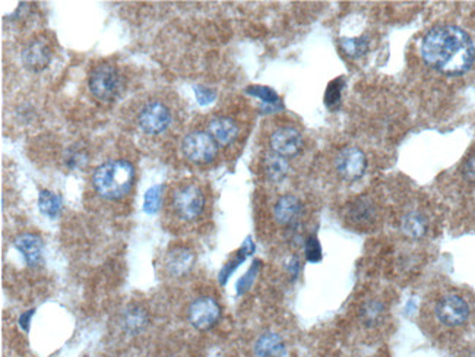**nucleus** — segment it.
I'll return each instance as SVG.
<instances>
[{"mask_svg": "<svg viewBox=\"0 0 475 357\" xmlns=\"http://www.w3.org/2000/svg\"><path fill=\"white\" fill-rule=\"evenodd\" d=\"M421 58L437 72L460 77L471 69L475 60V47L462 28L441 25L426 34L421 43Z\"/></svg>", "mask_w": 475, "mask_h": 357, "instance_id": "f257e3e1", "label": "nucleus"}, {"mask_svg": "<svg viewBox=\"0 0 475 357\" xmlns=\"http://www.w3.org/2000/svg\"><path fill=\"white\" fill-rule=\"evenodd\" d=\"M135 181V167L128 160H114L95 169L93 185L101 198L119 201L131 192Z\"/></svg>", "mask_w": 475, "mask_h": 357, "instance_id": "f03ea898", "label": "nucleus"}, {"mask_svg": "<svg viewBox=\"0 0 475 357\" xmlns=\"http://www.w3.org/2000/svg\"><path fill=\"white\" fill-rule=\"evenodd\" d=\"M205 208V196L199 186L185 185L173 195V209L183 221H195Z\"/></svg>", "mask_w": 475, "mask_h": 357, "instance_id": "7ed1b4c3", "label": "nucleus"}, {"mask_svg": "<svg viewBox=\"0 0 475 357\" xmlns=\"http://www.w3.org/2000/svg\"><path fill=\"white\" fill-rule=\"evenodd\" d=\"M182 151L192 163L209 164L218 154V144L206 132H192L182 141Z\"/></svg>", "mask_w": 475, "mask_h": 357, "instance_id": "20e7f679", "label": "nucleus"}, {"mask_svg": "<svg viewBox=\"0 0 475 357\" xmlns=\"http://www.w3.org/2000/svg\"><path fill=\"white\" fill-rule=\"evenodd\" d=\"M88 85L93 96L98 100L113 101L121 89L119 70L113 65H100L91 72Z\"/></svg>", "mask_w": 475, "mask_h": 357, "instance_id": "39448f33", "label": "nucleus"}, {"mask_svg": "<svg viewBox=\"0 0 475 357\" xmlns=\"http://www.w3.org/2000/svg\"><path fill=\"white\" fill-rule=\"evenodd\" d=\"M187 316L193 328L208 331L217 325L221 316V308L214 297L202 296L190 303Z\"/></svg>", "mask_w": 475, "mask_h": 357, "instance_id": "423d86ee", "label": "nucleus"}, {"mask_svg": "<svg viewBox=\"0 0 475 357\" xmlns=\"http://www.w3.org/2000/svg\"><path fill=\"white\" fill-rule=\"evenodd\" d=\"M436 316L445 327L456 328L467 323L469 305L458 294H446L436 305Z\"/></svg>", "mask_w": 475, "mask_h": 357, "instance_id": "0eeeda50", "label": "nucleus"}, {"mask_svg": "<svg viewBox=\"0 0 475 357\" xmlns=\"http://www.w3.org/2000/svg\"><path fill=\"white\" fill-rule=\"evenodd\" d=\"M171 120L173 117L168 107L161 101H151L145 104L138 117L140 129L149 135H158L167 131Z\"/></svg>", "mask_w": 475, "mask_h": 357, "instance_id": "6e6552de", "label": "nucleus"}, {"mask_svg": "<svg viewBox=\"0 0 475 357\" xmlns=\"http://www.w3.org/2000/svg\"><path fill=\"white\" fill-rule=\"evenodd\" d=\"M335 167L340 176L347 182H356L361 178L367 169V158L357 147H347L337 155Z\"/></svg>", "mask_w": 475, "mask_h": 357, "instance_id": "1a4fd4ad", "label": "nucleus"}, {"mask_svg": "<svg viewBox=\"0 0 475 357\" xmlns=\"http://www.w3.org/2000/svg\"><path fill=\"white\" fill-rule=\"evenodd\" d=\"M272 152L281 157H294L303 148V136L295 128H279L271 135Z\"/></svg>", "mask_w": 475, "mask_h": 357, "instance_id": "9d476101", "label": "nucleus"}, {"mask_svg": "<svg viewBox=\"0 0 475 357\" xmlns=\"http://www.w3.org/2000/svg\"><path fill=\"white\" fill-rule=\"evenodd\" d=\"M22 63L24 66L31 70V72H41L44 70L53 58V51L50 44L43 40H34L31 41L22 51Z\"/></svg>", "mask_w": 475, "mask_h": 357, "instance_id": "9b49d317", "label": "nucleus"}, {"mask_svg": "<svg viewBox=\"0 0 475 357\" xmlns=\"http://www.w3.org/2000/svg\"><path fill=\"white\" fill-rule=\"evenodd\" d=\"M302 201L294 195H284L274 207V217L278 224L284 227H294L302 217Z\"/></svg>", "mask_w": 475, "mask_h": 357, "instance_id": "f8f14e48", "label": "nucleus"}, {"mask_svg": "<svg viewBox=\"0 0 475 357\" xmlns=\"http://www.w3.org/2000/svg\"><path fill=\"white\" fill-rule=\"evenodd\" d=\"M13 246L20 252L27 265L31 268L39 266L43 262V239L34 233H22L13 240Z\"/></svg>", "mask_w": 475, "mask_h": 357, "instance_id": "ddd939ff", "label": "nucleus"}, {"mask_svg": "<svg viewBox=\"0 0 475 357\" xmlns=\"http://www.w3.org/2000/svg\"><path fill=\"white\" fill-rule=\"evenodd\" d=\"M193 265H195V255L185 246H175L170 249V252L167 254L166 266L173 277L187 275L192 271Z\"/></svg>", "mask_w": 475, "mask_h": 357, "instance_id": "4468645a", "label": "nucleus"}, {"mask_svg": "<svg viewBox=\"0 0 475 357\" xmlns=\"http://www.w3.org/2000/svg\"><path fill=\"white\" fill-rule=\"evenodd\" d=\"M253 350L256 357H286L287 354V346L283 337L271 331L257 338Z\"/></svg>", "mask_w": 475, "mask_h": 357, "instance_id": "2eb2a0df", "label": "nucleus"}, {"mask_svg": "<svg viewBox=\"0 0 475 357\" xmlns=\"http://www.w3.org/2000/svg\"><path fill=\"white\" fill-rule=\"evenodd\" d=\"M208 134L218 145H230L239 135V126L230 117H215L208 124Z\"/></svg>", "mask_w": 475, "mask_h": 357, "instance_id": "dca6fc26", "label": "nucleus"}, {"mask_svg": "<svg viewBox=\"0 0 475 357\" xmlns=\"http://www.w3.org/2000/svg\"><path fill=\"white\" fill-rule=\"evenodd\" d=\"M148 320L149 319H148V313L145 312V309H142L138 305H131L123 311L121 325H123V330H125L128 334L136 335L147 328Z\"/></svg>", "mask_w": 475, "mask_h": 357, "instance_id": "f3484780", "label": "nucleus"}, {"mask_svg": "<svg viewBox=\"0 0 475 357\" xmlns=\"http://www.w3.org/2000/svg\"><path fill=\"white\" fill-rule=\"evenodd\" d=\"M255 252V243L252 240V238L249 236L248 239H246L241 245V247L237 251L236 257L232 259V261H228L222 268H221V271L218 274V281L221 285H225L228 278H230L233 275V273L237 270V268L248 259V257H250L252 254Z\"/></svg>", "mask_w": 475, "mask_h": 357, "instance_id": "a211bd4d", "label": "nucleus"}, {"mask_svg": "<svg viewBox=\"0 0 475 357\" xmlns=\"http://www.w3.org/2000/svg\"><path fill=\"white\" fill-rule=\"evenodd\" d=\"M401 227H402V233L407 238L420 240L426 236L427 230H429V223L424 214L414 211V212L407 214V216L402 219Z\"/></svg>", "mask_w": 475, "mask_h": 357, "instance_id": "6ab92c4d", "label": "nucleus"}, {"mask_svg": "<svg viewBox=\"0 0 475 357\" xmlns=\"http://www.w3.org/2000/svg\"><path fill=\"white\" fill-rule=\"evenodd\" d=\"M376 217V209L372 201L367 198H359L348 208V219L357 226L370 224Z\"/></svg>", "mask_w": 475, "mask_h": 357, "instance_id": "aec40b11", "label": "nucleus"}, {"mask_svg": "<svg viewBox=\"0 0 475 357\" xmlns=\"http://www.w3.org/2000/svg\"><path fill=\"white\" fill-rule=\"evenodd\" d=\"M62 196L56 192L43 189L39 196V208L48 219H58L62 212Z\"/></svg>", "mask_w": 475, "mask_h": 357, "instance_id": "412c9836", "label": "nucleus"}, {"mask_svg": "<svg viewBox=\"0 0 475 357\" xmlns=\"http://www.w3.org/2000/svg\"><path fill=\"white\" fill-rule=\"evenodd\" d=\"M265 163H267V176L271 182L281 183L287 177L290 166L284 157L272 152L267 157Z\"/></svg>", "mask_w": 475, "mask_h": 357, "instance_id": "4be33fe9", "label": "nucleus"}, {"mask_svg": "<svg viewBox=\"0 0 475 357\" xmlns=\"http://www.w3.org/2000/svg\"><path fill=\"white\" fill-rule=\"evenodd\" d=\"M340 46L348 58L359 59L368 51L370 41H368V37H366V35H361V37H344L340 40Z\"/></svg>", "mask_w": 475, "mask_h": 357, "instance_id": "5701e85b", "label": "nucleus"}, {"mask_svg": "<svg viewBox=\"0 0 475 357\" xmlns=\"http://www.w3.org/2000/svg\"><path fill=\"white\" fill-rule=\"evenodd\" d=\"M246 93H248L249 96L259 98L263 104H265V110H268V113L271 110H274L275 107L279 104V96L276 94V91H274V89L269 88V86L250 85V86H248V89H246Z\"/></svg>", "mask_w": 475, "mask_h": 357, "instance_id": "b1692460", "label": "nucleus"}, {"mask_svg": "<svg viewBox=\"0 0 475 357\" xmlns=\"http://www.w3.org/2000/svg\"><path fill=\"white\" fill-rule=\"evenodd\" d=\"M344 86H345V79L342 77L329 82L326 93H325V105L329 110H335L340 107Z\"/></svg>", "mask_w": 475, "mask_h": 357, "instance_id": "393cba45", "label": "nucleus"}, {"mask_svg": "<svg viewBox=\"0 0 475 357\" xmlns=\"http://www.w3.org/2000/svg\"><path fill=\"white\" fill-rule=\"evenodd\" d=\"M161 198H163V186L155 185L149 188L144 198V211L147 214H156L161 208Z\"/></svg>", "mask_w": 475, "mask_h": 357, "instance_id": "a878e982", "label": "nucleus"}, {"mask_svg": "<svg viewBox=\"0 0 475 357\" xmlns=\"http://www.w3.org/2000/svg\"><path fill=\"white\" fill-rule=\"evenodd\" d=\"M260 261H255L252 264V266L248 270V273H246L236 284V290H237V294L239 296H243L244 293H248L250 289H252V285L253 283L256 281V277L259 274V270H260Z\"/></svg>", "mask_w": 475, "mask_h": 357, "instance_id": "bb28decb", "label": "nucleus"}, {"mask_svg": "<svg viewBox=\"0 0 475 357\" xmlns=\"http://www.w3.org/2000/svg\"><path fill=\"white\" fill-rule=\"evenodd\" d=\"M305 252H306V259L312 264L322 261V246H321L318 238H316V235H310L306 239Z\"/></svg>", "mask_w": 475, "mask_h": 357, "instance_id": "cd10ccee", "label": "nucleus"}, {"mask_svg": "<svg viewBox=\"0 0 475 357\" xmlns=\"http://www.w3.org/2000/svg\"><path fill=\"white\" fill-rule=\"evenodd\" d=\"M193 89H195L198 103L201 105L213 104L215 101V98H217V91H215V89H213V88H208V86H203V85H196Z\"/></svg>", "mask_w": 475, "mask_h": 357, "instance_id": "c85d7f7f", "label": "nucleus"}, {"mask_svg": "<svg viewBox=\"0 0 475 357\" xmlns=\"http://www.w3.org/2000/svg\"><path fill=\"white\" fill-rule=\"evenodd\" d=\"M86 162V154L78 150H70L66 155V164L70 169L81 167Z\"/></svg>", "mask_w": 475, "mask_h": 357, "instance_id": "c756f323", "label": "nucleus"}, {"mask_svg": "<svg viewBox=\"0 0 475 357\" xmlns=\"http://www.w3.org/2000/svg\"><path fill=\"white\" fill-rule=\"evenodd\" d=\"M383 312V306H382V303L379 301H372L370 305H367V308L364 309V318L367 323H376V320L379 319V316L382 315Z\"/></svg>", "mask_w": 475, "mask_h": 357, "instance_id": "7c9ffc66", "label": "nucleus"}, {"mask_svg": "<svg viewBox=\"0 0 475 357\" xmlns=\"http://www.w3.org/2000/svg\"><path fill=\"white\" fill-rule=\"evenodd\" d=\"M462 174L468 182H475V154L465 160L462 166Z\"/></svg>", "mask_w": 475, "mask_h": 357, "instance_id": "2f4dec72", "label": "nucleus"}, {"mask_svg": "<svg viewBox=\"0 0 475 357\" xmlns=\"http://www.w3.org/2000/svg\"><path fill=\"white\" fill-rule=\"evenodd\" d=\"M35 313V309H29V311H27V312H24V313H21V316H20V319H18V324H20V327L25 331V332H28L29 331V324H31V318H32V315Z\"/></svg>", "mask_w": 475, "mask_h": 357, "instance_id": "473e14b6", "label": "nucleus"}, {"mask_svg": "<svg viewBox=\"0 0 475 357\" xmlns=\"http://www.w3.org/2000/svg\"><path fill=\"white\" fill-rule=\"evenodd\" d=\"M300 261H298V258H291V261L288 262V273L295 278L298 275V273H300Z\"/></svg>", "mask_w": 475, "mask_h": 357, "instance_id": "72a5a7b5", "label": "nucleus"}]
</instances>
